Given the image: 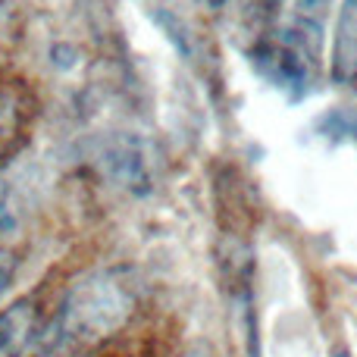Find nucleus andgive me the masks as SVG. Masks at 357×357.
Here are the masks:
<instances>
[{"mask_svg":"<svg viewBox=\"0 0 357 357\" xmlns=\"http://www.w3.org/2000/svg\"><path fill=\"white\" fill-rule=\"evenodd\" d=\"M38 304L31 298L13 301L6 310H0V357H25L38 339Z\"/></svg>","mask_w":357,"mask_h":357,"instance_id":"obj_2","label":"nucleus"},{"mask_svg":"<svg viewBox=\"0 0 357 357\" xmlns=\"http://www.w3.org/2000/svg\"><path fill=\"white\" fill-rule=\"evenodd\" d=\"M129 310L123 289L110 279H91V282L79 285L69 298L66 310H63V339H98L119 326V320Z\"/></svg>","mask_w":357,"mask_h":357,"instance_id":"obj_1","label":"nucleus"},{"mask_svg":"<svg viewBox=\"0 0 357 357\" xmlns=\"http://www.w3.org/2000/svg\"><path fill=\"white\" fill-rule=\"evenodd\" d=\"M13 276H16V254L6 251V248H0V298L6 295Z\"/></svg>","mask_w":357,"mask_h":357,"instance_id":"obj_4","label":"nucleus"},{"mask_svg":"<svg viewBox=\"0 0 357 357\" xmlns=\"http://www.w3.org/2000/svg\"><path fill=\"white\" fill-rule=\"evenodd\" d=\"M210 3H226V0H210Z\"/></svg>","mask_w":357,"mask_h":357,"instance_id":"obj_5","label":"nucleus"},{"mask_svg":"<svg viewBox=\"0 0 357 357\" xmlns=\"http://www.w3.org/2000/svg\"><path fill=\"white\" fill-rule=\"evenodd\" d=\"M333 79L339 85H357V0H345L335 25Z\"/></svg>","mask_w":357,"mask_h":357,"instance_id":"obj_3","label":"nucleus"}]
</instances>
